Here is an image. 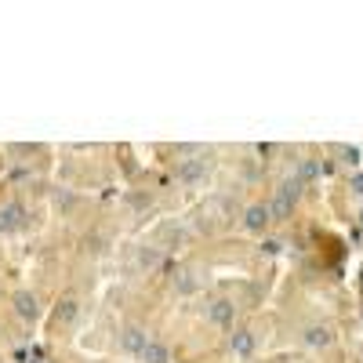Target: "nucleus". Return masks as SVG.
Wrapping results in <instances>:
<instances>
[{
    "label": "nucleus",
    "mask_w": 363,
    "mask_h": 363,
    "mask_svg": "<svg viewBox=\"0 0 363 363\" xmlns=\"http://www.w3.org/2000/svg\"><path fill=\"white\" fill-rule=\"evenodd\" d=\"M11 313L22 323H37L40 320V298H37V291H29V287L11 291Z\"/></svg>",
    "instance_id": "1"
},
{
    "label": "nucleus",
    "mask_w": 363,
    "mask_h": 363,
    "mask_svg": "<svg viewBox=\"0 0 363 363\" xmlns=\"http://www.w3.org/2000/svg\"><path fill=\"white\" fill-rule=\"evenodd\" d=\"M29 229V211L22 203H0V236H18Z\"/></svg>",
    "instance_id": "2"
},
{
    "label": "nucleus",
    "mask_w": 363,
    "mask_h": 363,
    "mask_svg": "<svg viewBox=\"0 0 363 363\" xmlns=\"http://www.w3.org/2000/svg\"><path fill=\"white\" fill-rule=\"evenodd\" d=\"M207 323L218 330H233L236 323V301L233 298H211L207 301Z\"/></svg>",
    "instance_id": "3"
},
{
    "label": "nucleus",
    "mask_w": 363,
    "mask_h": 363,
    "mask_svg": "<svg viewBox=\"0 0 363 363\" xmlns=\"http://www.w3.org/2000/svg\"><path fill=\"white\" fill-rule=\"evenodd\" d=\"M149 338H153V335H149V330L142 327V323H128L124 330H120V349H124L128 356H138L142 349H145V342Z\"/></svg>",
    "instance_id": "4"
},
{
    "label": "nucleus",
    "mask_w": 363,
    "mask_h": 363,
    "mask_svg": "<svg viewBox=\"0 0 363 363\" xmlns=\"http://www.w3.org/2000/svg\"><path fill=\"white\" fill-rule=\"evenodd\" d=\"M269 222H272V211H269V203H251L247 211H244V229L247 233H265L269 229Z\"/></svg>",
    "instance_id": "5"
},
{
    "label": "nucleus",
    "mask_w": 363,
    "mask_h": 363,
    "mask_svg": "<svg viewBox=\"0 0 363 363\" xmlns=\"http://www.w3.org/2000/svg\"><path fill=\"white\" fill-rule=\"evenodd\" d=\"M135 359H138V363H174L171 345H167L164 338H149V342H145V349H142Z\"/></svg>",
    "instance_id": "6"
},
{
    "label": "nucleus",
    "mask_w": 363,
    "mask_h": 363,
    "mask_svg": "<svg viewBox=\"0 0 363 363\" xmlns=\"http://www.w3.org/2000/svg\"><path fill=\"white\" fill-rule=\"evenodd\" d=\"M298 200V182H287V186L277 193V200L269 203V211H272V218H284L287 211H291V203Z\"/></svg>",
    "instance_id": "7"
},
{
    "label": "nucleus",
    "mask_w": 363,
    "mask_h": 363,
    "mask_svg": "<svg viewBox=\"0 0 363 363\" xmlns=\"http://www.w3.org/2000/svg\"><path fill=\"white\" fill-rule=\"evenodd\" d=\"M229 352L240 356V359H247L255 352V335H251V330H244V327L233 330V335H229Z\"/></svg>",
    "instance_id": "8"
},
{
    "label": "nucleus",
    "mask_w": 363,
    "mask_h": 363,
    "mask_svg": "<svg viewBox=\"0 0 363 363\" xmlns=\"http://www.w3.org/2000/svg\"><path fill=\"white\" fill-rule=\"evenodd\" d=\"M301 342H306L309 349H327L330 342H335V335H330V327L313 323V327H306V335H301Z\"/></svg>",
    "instance_id": "9"
},
{
    "label": "nucleus",
    "mask_w": 363,
    "mask_h": 363,
    "mask_svg": "<svg viewBox=\"0 0 363 363\" xmlns=\"http://www.w3.org/2000/svg\"><path fill=\"white\" fill-rule=\"evenodd\" d=\"M77 316H80V301H77V298H62V301L55 306V323H58V327L77 323Z\"/></svg>",
    "instance_id": "10"
},
{
    "label": "nucleus",
    "mask_w": 363,
    "mask_h": 363,
    "mask_svg": "<svg viewBox=\"0 0 363 363\" xmlns=\"http://www.w3.org/2000/svg\"><path fill=\"white\" fill-rule=\"evenodd\" d=\"M135 258H138V265H142L145 272H153V269L164 262V251H160L157 244H142V247L135 251Z\"/></svg>",
    "instance_id": "11"
},
{
    "label": "nucleus",
    "mask_w": 363,
    "mask_h": 363,
    "mask_svg": "<svg viewBox=\"0 0 363 363\" xmlns=\"http://www.w3.org/2000/svg\"><path fill=\"white\" fill-rule=\"evenodd\" d=\"M200 291V280L193 277L189 269H182L178 277H174V294H182V298H189V294H196Z\"/></svg>",
    "instance_id": "12"
},
{
    "label": "nucleus",
    "mask_w": 363,
    "mask_h": 363,
    "mask_svg": "<svg viewBox=\"0 0 363 363\" xmlns=\"http://www.w3.org/2000/svg\"><path fill=\"white\" fill-rule=\"evenodd\" d=\"M203 160H189V164H182V182H186V186H196V182L203 178Z\"/></svg>",
    "instance_id": "13"
}]
</instances>
